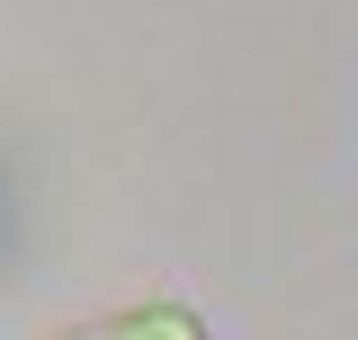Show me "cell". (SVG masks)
I'll use <instances>...</instances> for the list:
<instances>
[{"mask_svg":"<svg viewBox=\"0 0 358 340\" xmlns=\"http://www.w3.org/2000/svg\"><path fill=\"white\" fill-rule=\"evenodd\" d=\"M54 340H215V332H206L197 304H179V296H134V304L90 313V323H63Z\"/></svg>","mask_w":358,"mask_h":340,"instance_id":"cell-1","label":"cell"}]
</instances>
